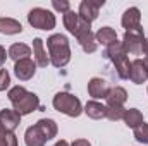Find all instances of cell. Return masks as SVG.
I'll list each match as a JSON object with an SVG mask.
<instances>
[{"label": "cell", "mask_w": 148, "mask_h": 146, "mask_svg": "<svg viewBox=\"0 0 148 146\" xmlns=\"http://www.w3.org/2000/svg\"><path fill=\"white\" fill-rule=\"evenodd\" d=\"M57 136V124L52 119H41L35 126L28 127L24 134L26 146H45L47 141Z\"/></svg>", "instance_id": "cell-1"}, {"label": "cell", "mask_w": 148, "mask_h": 146, "mask_svg": "<svg viewBox=\"0 0 148 146\" xmlns=\"http://www.w3.org/2000/svg\"><path fill=\"white\" fill-rule=\"evenodd\" d=\"M9 100L12 103V110H16L19 115H28L35 110L41 108L38 96L23 86H14L9 91Z\"/></svg>", "instance_id": "cell-2"}, {"label": "cell", "mask_w": 148, "mask_h": 146, "mask_svg": "<svg viewBox=\"0 0 148 146\" xmlns=\"http://www.w3.org/2000/svg\"><path fill=\"white\" fill-rule=\"evenodd\" d=\"M47 46L50 52V62L55 67H64L71 60V48L69 41L64 35H52L47 40Z\"/></svg>", "instance_id": "cell-3"}, {"label": "cell", "mask_w": 148, "mask_h": 146, "mask_svg": "<svg viewBox=\"0 0 148 146\" xmlns=\"http://www.w3.org/2000/svg\"><path fill=\"white\" fill-rule=\"evenodd\" d=\"M105 57L115 65L117 76H119L121 79H129V74H131V62H129L127 53H126V50H124V46H122L121 41H115L114 45L107 46Z\"/></svg>", "instance_id": "cell-4"}, {"label": "cell", "mask_w": 148, "mask_h": 146, "mask_svg": "<svg viewBox=\"0 0 148 146\" xmlns=\"http://www.w3.org/2000/svg\"><path fill=\"white\" fill-rule=\"evenodd\" d=\"M52 103H53V108L55 110H59V112H62V113H66L69 117H77L83 112L81 102L74 95H71V93H57L53 96Z\"/></svg>", "instance_id": "cell-5"}, {"label": "cell", "mask_w": 148, "mask_h": 146, "mask_svg": "<svg viewBox=\"0 0 148 146\" xmlns=\"http://www.w3.org/2000/svg\"><path fill=\"white\" fill-rule=\"evenodd\" d=\"M28 23L36 28V29H53L55 28V16L47 10V9H41V7H36V9H31L29 14H28Z\"/></svg>", "instance_id": "cell-6"}, {"label": "cell", "mask_w": 148, "mask_h": 146, "mask_svg": "<svg viewBox=\"0 0 148 146\" xmlns=\"http://www.w3.org/2000/svg\"><path fill=\"white\" fill-rule=\"evenodd\" d=\"M145 41V35H143V28H136V29H129L124 33L122 38V46L126 50V53H133V55H140L141 53V46Z\"/></svg>", "instance_id": "cell-7"}, {"label": "cell", "mask_w": 148, "mask_h": 146, "mask_svg": "<svg viewBox=\"0 0 148 146\" xmlns=\"http://www.w3.org/2000/svg\"><path fill=\"white\" fill-rule=\"evenodd\" d=\"M74 36L77 38L79 45L83 46V50H84L86 53H93V52L97 50L98 43H97V38H95V35L91 33L90 24H86V23H83V21H81V24H79L77 31L74 33Z\"/></svg>", "instance_id": "cell-8"}, {"label": "cell", "mask_w": 148, "mask_h": 146, "mask_svg": "<svg viewBox=\"0 0 148 146\" xmlns=\"http://www.w3.org/2000/svg\"><path fill=\"white\" fill-rule=\"evenodd\" d=\"M103 0H83L79 5V19L86 24H91L97 17H98V10L100 7H103Z\"/></svg>", "instance_id": "cell-9"}, {"label": "cell", "mask_w": 148, "mask_h": 146, "mask_svg": "<svg viewBox=\"0 0 148 146\" xmlns=\"http://www.w3.org/2000/svg\"><path fill=\"white\" fill-rule=\"evenodd\" d=\"M36 72V62H33L31 59H24V60H19L16 62L14 65V74L17 76V79L21 81H28L31 79Z\"/></svg>", "instance_id": "cell-10"}, {"label": "cell", "mask_w": 148, "mask_h": 146, "mask_svg": "<svg viewBox=\"0 0 148 146\" xmlns=\"http://www.w3.org/2000/svg\"><path fill=\"white\" fill-rule=\"evenodd\" d=\"M21 124V115L16 110L3 108L0 112V126L5 132H14V129Z\"/></svg>", "instance_id": "cell-11"}, {"label": "cell", "mask_w": 148, "mask_h": 146, "mask_svg": "<svg viewBox=\"0 0 148 146\" xmlns=\"http://www.w3.org/2000/svg\"><path fill=\"white\" fill-rule=\"evenodd\" d=\"M109 91H110V88H109V83L105 79H102V77L90 79V83H88L90 96H93V98H107Z\"/></svg>", "instance_id": "cell-12"}, {"label": "cell", "mask_w": 148, "mask_h": 146, "mask_svg": "<svg viewBox=\"0 0 148 146\" xmlns=\"http://www.w3.org/2000/svg\"><path fill=\"white\" fill-rule=\"evenodd\" d=\"M129 79L134 83V84H143L148 79V71L147 65L141 59H136L131 62V74H129Z\"/></svg>", "instance_id": "cell-13"}, {"label": "cell", "mask_w": 148, "mask_h": 146, "mask_svg": "<svg viewBox=\"0 0 148 146\" xmlns=\"http://www.w3.org/2000/svg\"><path fill=\"white\" fill-rule=\"evenodd\" d=\"M140 19H141V14H140V9L138 7H131L127 9L124 14H122V28H126V31L129 29H136L140 28Z\"/></svg>", "instance_id": "cell-14"}, {"label": "cell", "mask_w": 148, "mask_h": 146, "mask_svg": "<svg viewBox=\"0 0 148 146\" xmlns=\"http://www.w3.org/2000/svg\"><path fill=\"white\" fill-rule=\"evenodd\" d=\"M105 100H107V107H124V103L127 100V93H126L124 88L115 86L109 91Z\"/></svg>", "instance_id": "cell-15"}, {"label": "cell", "mask_w": 148, "mask_h": 146, "mask_svg": "<svg viewBox=\"0 0 148 146\" xmlns=\"http://www.w3.org/2000/svg\"><path fill=\"white\" fill-rule=\"evenodd\" d=\"M31 55V48L24 43H14L10 45L9 48V57L14 60V62H19V60H24V59H29Z\"/></svg>", "instance_id": "cell-16"}, {"label": "cell", "mask_w": 148, "mask_h": 146, "mask_svg": "<svg viewBox=\"0 0 148 146\" xmlns=\"http://www.w3.org/2000/svg\"><path fill=\"white\" fill-rule=\"evenodd\" d=\"M84 113L90 117V119H95V120H100L103 117H107V107L98 103V102H88L84 105Z\"/></svg>", "instance_id": "cell-17"}, {"label": "cell", "mask_w": 148, "mask_h": 146, "mask_svg": "<svg viewBox=\"0 0 148 146\" xmlns=\"http://www.w3.org/2000/svg\"><path fill=\"white\" fill-rule=\"evenodd\" d=\"M23 31V26L19 21L10 17H0V33L2 35H17Z\"/></svg>", "instance_id": "cell-18"}, {"label": "cell", "mask_w": 148, "mask_h": 146, "mask_svg": "<svg viewBox=\"0 0 148 146\" xmlns=\"http://www.w3.org/2000/svg\"><path fill=\"white\" fill-rule=\"evenodd\" d=\"M33 50H35L36 65L47 67V65L50 64V59L47 57V52H45V48H43V40H41V38H35V40H33Z\"/></svg>", "instance_id": "cell-19"}, {"label": "cell", "mask_w": 148, "mask_h": 146, "mask_svg": "<svg viewBox=\"0 0 148 146\" xmlns=\"http://www.w3.org/2000/svg\"><path fill=\"white\" fill-rule=\"evenodd\" d=\"M97 43H102V45H105V46H110L114 45L115 41H117V35H115V31L109 28V26H105V28H100L98 31H97Z\"/></svg>", "instance_id": "cell-20"}, {"label": "cell", "mask_w": 148, "mask_h": 146, "mask_svg": "<svg viewBox=\"0 0 148 146\" xmlns=\"http://www.w3.org/2000/svg\"><path fill=\"white\" fill-rule=\"evenodd\" d=\"M122 120L126 122V126H127V127L136 129L138 126H141V124H143V115H141V112H140L138 108H129V110H126V112H124Z\"/></svg>", "instance_id": "cell-21"}, {"label": "cell", "mask_w": 148, "mask_h": 146, "mask_svg": "<svg viewBox=\"0 0 148 146\" xmlns=\"http://www.w3.org/2000/svg\"><path fill=\"white\" fill-rule=\"evenodd\" d=\"M79 24H81V19H79V14H77V12L67 10V12L64 14V26L67 28V31H69L71 35H74V33L77 31Z\"/></svg>", "instance_id": "cell-22"}, {"label": "cell", "mask_w": 148, "mask_h": 146, "mask_svg": "<svg viewBox=\"0 0 148 146\" xmlns=\"http://www.w3.org/2000/svg\"><path fill=\"white\" fill-rule=\"evenodd\" d=\"M134 139L141 145H148V124H141L134 129Z\"/></svg>", "instance_id": "cell-23"}, {"label": "cell", "mask_w": 148, "mask_h": 146, "mask_svg": "<svg viewBox=\"0 0 148 146\" xmlns=\"http://www.w3.org/2000/svg\"><path fill=\"white\" fill-rule=\"evenodd\" d=\"M126 108L124 107H107V119L109 120H121Z\"/></svg>", "instance_id": "cell-24"}, {"label": "cell", "mask_w": 148, "mask_h": 146, "mask_svg": "<svg viewBox=\"0 0 148 146\" xmlns=\"http://www.w3.org/2000/svg\"><path fill=\"white\" fill-rule=\"evenodd\" d=\"M0 146H17V138L14 132H3L0 136Z\"/></svg>", "instance_id": "cell-25"}, {"label": "cell", "mask_w": 148, "mask_h": 146, "mask_svg": "<svg viewBox=\"0 0 148 146\" xmlns=\"http://www.w3.org/2000/svg\"><path fill=\"white\" fill-rule=\"evenodd\" d=\"M52 5H53V9L55 10H59V12H67V10H71V3L67 2V0H52Z\"/></svg>", "instance_id": "cell-26"}, {"label": "cell", "mask_w": 148, "mask_h": 146, "mask_svg": "<svg viewBox=\"0 0 148 146\" xmlns=\"http://www.w3.org/2000/svg\"><path fill=\"white\" fill-rule=\"evenodd\" d=\"M10 84V76L5 69H0V91H5Z\"/></svg>", "instance_id": "cell-27"}, {"label": "cell", "mask_w": 148, "mask_h": 146, "mask_svg": "<svg viewBox=\"0 0 148 146\" xmlns=\"http://www.w3.org/2000/svg\"><path fill=\"white\" fill-rule=\"evenodd\" d=\"M71 146H91V145H90V141H86V139H76V141H73Z\"/></svg>", "instance_id": "cell-28"}, {"label": "cell", "mask_w": 148, "mask_h": 146, "mask_svg": "<svg viewBox=\"0 0 148 146\" xmlns=\"http://www.w3.org/2000/svg\"><path fill=\"white\" fill-rule=\"evenodd\" d=\"M7 55H9V53H5V48H3V46H0V67L3 65V62H5V59H7Z\"/></svg>", "instance_id": "cell-29"}, {"label": "cell", "mask_w": 148, "mask_h": 146, "mask_svg": "<svg viewBox=\"0 0 148 146\" xmlns=\"http://www.w3.org/2000/svg\"><path fill=\"white\" fill-rule=\"evenodd\" d=\"M141 52H145V55H148V40L143 41V46H141Z\"/></svg>", "instance_id": "cell-30"}, {"label": "cell", "mask_w": 148, "mask_h": 146, "mask_svg": "<svg viewBox=\"0 0 148 146\" xmlns=\"http://www.w3.org/2000/svg\"><path fill=\"white\" fill-rule=\"evenodd\" d=\"M55 146H71V145H69L67 141H64V139H60V141H57V143H55Z\"/></svg>", "instance_id": "cell-31"}, {"label": "cell", "mask_w": 148, "mask_h": 146, "mask_svg": "<svg viewBox=\"0 0 148 146\" xmlns=\"http://www.w3.org/2000/svg\"><path fill=\"white\" fill-rule=\"evenodd\" d=\"M145 62V65H147V71H148V57H147V60H143Z\"/></svg>", "instance_id": "cell-32"}, {"label": "cell", "mask_w": 148, "mask_h": 146, "mask_svg": "<svg viewBox=\"0 0 148 146\" xmlns=\"http://www.w3.org/2000/svg\"><path fill=\"white\" fill-rule=\"evenodd\" d=\"M3 132H5V131H3V129H2V126H0V136H2Z\"/></svg>", "instance_id": "cell-33"}]
</instances>
